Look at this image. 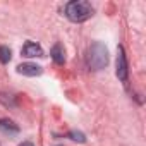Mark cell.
<instances>
[{"mask_svg": "<svg viewBox=\"0 0 146 146\" xmlns=\"http://www.w3.org/2000/svg\"><path fill=\"white\" fill-rule=\"evenodd\" d=\"M93 7L86 0H72L65 5V16L72 23H84L93 16Z\"/></svg>", "mask_w": 146, "mask_h": 146, "instance_id": "obj_1", "label": "cell"}, {"mask_svg": "<svg viewBox=\"0 0 146 146\" xmlns=\"http://www.w3.org/2000/svg\"><path fill=\"white\" fill-rule=\"evenodd\" d=\"M86 62H88V67L91 70H102L103 67H107L108 64V50L103 43L96 41L90 46L88 50V55H86Z\"/></svg>", "mask_w": 146, "mask_h": 146, "instance_id": "obj_2", "label": "cell"}, {"mask_svg": "<svg viewBox=\"0 0 146 146\" xmlns=\"http://www.w3.org/2000/svg\"><path fill=\"white\" fill-rule=\"evenodd\" d=\"M115 74L117 78L125 83L127 78H129V64H127V57H125V52H124V46L119 45L117 48V69H115Z\"/></svg>", "mask_w": 146, "mask_h": 146, "instance_id": "obj_3", "label": "cell"}, {"mask_svg": "<svg viewBox=\"0 0 146 146\" xmlns=\"http://www.w3.org/2000/svg\"><path fill=\"white\" fill-rule=\"evenodd\" d=\"M17 72H19V74H23V76L35 78V76H40V74H41V72H43V69H41L40 65H36V64L26 62V64H21V65H17Z\"/></svg>", "mask_w": 146, "mask_h": 146, "instance_id": "obj_4", "label": "cell"}, {"mask_svg": "<svg viewBox=\"0 0 146 146\" xmlns=\"http://www.w3.org/2000/svg\"><path fill=\"white\" fill-rule=\"evenodd\" d=\"M23 57H28V58H33V57H43V48L38 45V43H33V41H28L23 50H21Z\"/></svg>", "mask_w": 146, "mask_h": 146, "instance_id": "obj_5", "label": "cell"}, {"mask_svg": "<svg viewBox=\"0 0 146 146\" xmlns=\"http://www.w3.org/2000/svg\"><path fill=\"white\" fill-rule=\"evenodd\" d=\"M0 132L9 134V136H16V134H19V125L9 119H0Z\"/></svg>", "mask_w": 146, "mask_h": 146, "instance_id": "obj_6", "label": "cell"}, {"mask_svg": "<svg viewBox=\"0 0 146 146\" xmlns=\"http://www.w3.org/2000/svg\"><path fill=\"white\" fill-rule=\"evenodd\" d=\"M50 55H52L53 62H55V64H58V65H62V64L65 62V50H64V46H62L60 43H55V45L52 46Z\"/></svg>", "mask_w": 146, "mask_h": 146, "instance_id": "obj_7", "label": "cell"}, {"mask_svg": "<svg viewBox=\"0 0 146 146\" xmlns=\"http://www.w3.org/2000/svg\"><path fill=\"white\" fill-rule=\"evenodd\" d=\"M11 57H12V53H11V48H9V46H5V45L0 46V62H2V64H7V62L11 60Z\"/></svg>", "mask_w": 146, "mask_h": 146, "instance_id": "obj_8", "label": "cell"}, {"mask_svg": "<svg viewBox=\"0 0 146 146\" xmlns=\"http://www.w3.org/2000/svg\"><path fill=\"white\" fill-rule=\"evenodd\" d=\"M69 136H70V139L79 141V143H84V141H86L84 134H83V132H78V131H70V132H69Z\"/></svg>", "mask_w": 146, "mask_h": 146, "instance_id": "obj_9", "label": "cell"}, {"mask_svg": "<svg viewBox=\"0 0 146 146\" xmlns=\"http://www.w3.org/2000/svg\"><path fill=\"white\" fill-rule=\"evenodd\" d=\"M19 146H33V143H29V141H23Z\"/></svg>", "mask_w": 146, "mask_h": 146, "instance_id": "obj_10", "label": "cell"}]
</instances>
